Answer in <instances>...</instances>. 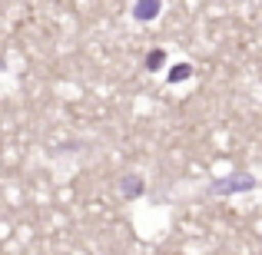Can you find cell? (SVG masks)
I'll list each match as a JSON object with an SVG mask.
<instances>
[{"instance_id": "6da1fadb", "label": "cell", "mask_w": 262, "mask_h": 255, "mask_svg": "<svg viewBox=\"0 0 262 255\" xmlns=\"http://www.w3.org/2000/svg\"><path fill=\"white\" fill-rule=\"evenodd\" d=\"M133 13L140 20H153V13H156V0H143L140 7H133Z\"/></svg>"}, {"instance_id": "7a4b0ae2", "label": "cell", "mask_w": 262, "mask_h": 255, "mask_svg": "<svg viewBox=\"0 0 262 255\" xmlns=\"http://www.w3.org/2000/svg\"><path fill=\"white\" fill-rule=\"evenodd\" d=\"M186 73H189V66H176V73H173V80H183Z\"/></svg>"}]
</instances>
